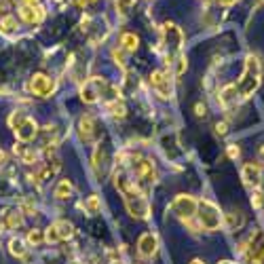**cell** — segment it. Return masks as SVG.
Wrapping results in <instances>:
<instances>
[{
    "instance_id": "cell-16",
    "label": "cell",
    "mask_w": 264,
    "mask_h": 264,
    "mask_svg": "<svg viewBox=\"0 0 264 264\" xmlns=\"http://www.w3.org/2000/svg\"><path fill=\"white\" fill-rule=\"evenodd\" d=\"M241 178H243V184H245V186L258 190L260 184H262V167H260V163H258V161L245 163L243 169H241Z\"/></svg>"
},
{
    "instance_id": "cell-14",
    "label": "cell",
    "mask_w": 264,
    "mask_h": 264,
    "mask_svg": "<svg viewBox=\"0 0 264 264\" xmlns=\"http://www.w3.org/2000/svg\"><path fill=\"white\" fill-rule=\"evenodd\" d=\"M78 129H81V140L85 144H93L100 140V125H98V118L93 114H83L81 121H78Z\"/></svg>"
},
{
    "instance_id": "cell-3",
    "label": "cell",
    "mask_w": 264,
    "mask_h": 264,
    "mask_svg": "<svg viewBox=\"0 0 264 264\" xmlns=\"http://www.w3.org/2000/svg\"><path fill=\"white\" fill-rule=\"evenodd\" d=\"M81 100L85 104H95V102H104L108 104L112 100H118V89L114 85H110L108 81H104V78H89L83 89H81Z\"/></svg>"
},
{
    "instance_id": "cell-34",
    "label": "cell",
    "mask_w": 264,
    "mask_h": 264,
    "mask_svg": "<svg viewBox=\"0 0 264 264\" xmlns=\"http://www.w3.org/2000/svg\"><path fill=\"white\" fill-rule=\"evenodd\" d=\"M218 2H220L222 6H233V4L237 2V0H218Z\"/></svg>"
},
{
    "instance_id": "cell-18",
    "label": "cell",
    "mask_w": 264,
    "mask_h": 264,
    "mask_svg": "<svg viewBox=\"0 0 264 264\" xmlns=\"http://www.w3.org/2000/svg\"><path fill=\"white\" fill-rule=\"evenodd\" d=\"M19 23H17V17L13 13H9L6 9H0V34L2 36H13L17 32Z\"/></svg>"
},
{
    "instance_id": "cell-19",
    "label": "cell",
    "mask_w": 264,
    "mask_h": 264,
    "mask_svg": "<svg viewBox=\"0 0 264 264\" xmlns=\"http://www.w3.org/2000/svg\"><path fill=\"white\" fill-rule=\"evenodd\" d=\"M13 153L17 155V158L21 163H26V165H34L36 161H38V153L34 148H30V146H26L23 142H19V144H15V148H13Z\"/></svg>"
},
{
    "instance_id": "cell-11",
    "label": "cell",
    "mask_w": 264,
    "mask_h": 264,
    "mask_svg": "<svg viewBox=\"0 0 264 264\" xmlns=\"http://www.w3.org/2000/svg\"><path fill=\"white\" fill-rule=\"evenodd\" d=\"M150 87L155 89V93L161 100H169L173 95V85H171V76L167 70H155L150 74Z\"/></svg>"
},
{
    "instance_id": "cell-35",
    "label": "cell",
    "mask_w": 264,
    "mask_h": 264,
    "mask_svg": "<svg viewBox=\"0 0 264 264\" xmlns=\"http://www.w3.org/2000/svg\"><path fill=\"white\" fill-rule=\"evenodd\" d=\"M258 158H260V163H264V144H262L260 150H258Z\"/></svg>"
},
{
    "instance_id": "cell-21",
    "label": "cell",
    "mask_w": 264,
    "mask_h": 264,
    "mask_svg": "<svg viewBox=\"0 0 264 264\" xmlns=\"http://www.w3.org/2000/svg\"><path fill=\"white\" fill-rule=\"evenodd\" d=\"M121 45H123V49L125 51H138V47H140V38L138 34H133V32H123L121 34Z\"/></svg>"
},
{
    "instance_id": "cell-30",
    "label": "cell",
    "mask_w": 264,
    "mask_h": 264,
    "mask_svg": "<svg viewBox=\"0 0 264 264\" xmlns=\"http://www.w3.org/2000/svg\"><path fill=\"white\" fill-rule=\"evenodd\" d=\"M98 0H76V6H81V9H89V6H93Z\"/></svg>"
},
{
    "instance_id": "cell-12",
    "label": "cell",
    "mask_w": 264,
    "mask_h": 264,
    "mask_svg": "<svg viewBox=\"0 0 264 264\" xmlns=\"http://www.w3.org/2000/svg\"><path fill=\"white\" fill-rule=\"evenodd\" d=\"M74 235V226L68 220H57L53 222L45 233V241L47 243H59V241H68V239Z\"/></svg>"
},
{
    "instance_id": "cell-6",
    "label": "cell",
    "mask_w": 264,
    "mask_h": 264,
    "mask_svg": "<svg viewBox=\"0 0 264 264\" xmlns=\"http://www.w3.org/2000/svg\"><path fill=\"white\" fill-rule=\"evenodd\" d=\"M163 45L167 49V63L173 66V61L182 55V45H184V32L171 21L163 23Z\"/></svg>"
},
{
    "instance_id": "cell-25",
    "label": "cell",
    "mask_w": 264,
    "mask_h": 264,
    "mask_svg": "<svg viewBox=\"0 0 264 264\" xmlns=\"http://www.w3.org/2000/svg\"><path fill=\"white\" fill-rule=\"evenodd\" d=\"M243 222H245V218H243L241 211H230V213H228V228H230V230L241 228Z\"/></svg>"
},
{
    "instance_id": "cell-28",
    "label": "cell",
    "mask_w": 264,
    "mask_h": 264,
    "mask_svg": "<svg viewBox=\"0 0 264 264\" xmlns=\"http://www.w3.org/2000/svg\"><path fill=\"white\" fill-rule=\"evenodd\" d=\"M133 4H135V0H116V11L121 15H127L133 9Z\"/></svg>"
},
{
    "instance_id": "cell-20",
    "label": "cell",
    "mask_w": 264,
    "mask_h": 264,
    "mask_svg": "<svg viewBox=\"0 0 264 264\" xmlns=\"http://www.w3.org/2000/svg\"><path fill=\"white\" fill-rule=\"evenodd\" d=\"M106 110L110 112V116H114V118H125L127 116V106H125V102L123 100H112L106 104Z\"/></svg>"
},
{
    "instance_id": "cell-13",
    "label": "cell",
    "mask_w": 264,
    "mask_h": 264,
    "mask_svg": "<svg viewBox=\"0 0 264 264\" xmlns=\"http://www.w3.org/2000/svg\"><path fill=\"white\" fill-rule=\"evenodd\" d=\"M131 169H133V175L138 180V184H153L157 182V167L155 163L150 161V158H138V161H133L131 165Z\"/></svg>"
},
{
    "instance_id": "cell-24",
    "label": "cell",
    "mask_w": 264,
    "mask_h": 264,
    "mask_svg": "<svg viewBox=\"0 0 264 264\" xmlns=\"http://www.w3.org/2000/svg\"><path fill=\"white\" fill-rule=\"evenodd\" d=\"M70 193H72V182L70 180H61L53 195H55V199H59V201H66V199L70 197Z\"/></svg>"
},
{
    "instance_id": "cell-5",
    "label": "cell",
    "mask_w": 264,
    "mask_h": 264,
    "mask_svg": "<svg viewBox=\"0 0 264 264\" xmlns=\"http://www.w3.org/2000/svg\"><path fill=\"white\" fill-rule=\"evenodd\" d=\"M239 252L243 254L247 264H264V233L262 230H254L241 243H239Z\"/></svg>"
},
{
    "instance_id": "cell-10",
    "label": "cell",
    "mask_w": 264,
    "mask_h": 264,
    "mask_svg": "<svg viewBox=\"0 0 264 264\" xmlns=\"http://www.w3.org/2000/svg\"><path fill=\"white\" fill-rule=\"evenodd\" d=\"M55 87H57L55 78L49 74H43V72H36L28 81V91L34 95V98H51Z\"/></svg>"
},
{
    "instance_id": "cell-36",
    "label": "cell",
    "mask_w": 264,
    "mask_h": 264,
    "mask_svg": "<svg viewBox=\"0 0 264 264\" xmlns=\"http://www.w3.org/2000/svg\"><path fill=\"white\" fill-rule=\"evenodd\" d=\"M2 163H6V155L0 150V165H2Z\"/></svg>"
},
{
    "instance_id": "cell-1",
    "label": "cell",
    "mask_w": 264,
    "mask_h": 264,
    "mask_svg": "<svg viewBox=\"0 0 264 264\" xmlns=\"http://www.w3.org/2000/svg\"><path fill=\"white\" fill-rule=\"evenodd\" d=\"M114 188L121 193L123 201L127 205V211H129L133 218L138 220H146L150 215V203L144 190L138 182H135L129 173H127V163H116V171H114Z\"/></svg>"
},
{
    "instance_id": "cell-40",
    "label": "cell",
    "mask_w": 264,
    "mask_h": 264,
    "mask_svg": "<svg viewBox=\"0 0 264 264\" xmlns=\"http://www.w3.org/2000/svg\"><path fill=\"white\" fill-rule=\"evenodd\" d=\"M260 4H264V0H256V6H260Z\"/></svg>"
},
{
    "instance_id": "cell-38",
    "label": "cell",
    "mask_w": 264,
    "mask_h": 264,
    "mask_svg": "<svg viewBox=\"0 0 264 264\" xmlns=\"http://www.w3.org/2000/svg\"><path fill=\"white\" fill-rule=\"evenodd\" d=\"M218 264H237V262H230V260H222V262H218Z\"/></svg>"
},
{
    "instance_id": "cell-32",
    "label": "cell",
    "mask_w": 264,
    "mask_h": 264,
    "mask_svg": "<svg viewBox=\"0 0 264 264\" xmlns=\"http://www.w3.org/2000/svg\"><path fill=\"white\" fill-rule=\"evenodd\" d=\"M197 116H205V106H203V104H197Z\"/></svg>"
},
{
    "instance_id": "cell-39",
    "label": "cell",
    "mask_w": 264,
    "mask_h": 264,
    "mask_svg": "<svg viewBox=\"0 0 264 264\" xmlns=\"http://www.w3.org/2000/svg\"><path fill=\"white\" fill-rule=\"evenodd\" d=\"M4 230V220H0V233H2Z\"/></svg>"
},
{
    "instance_id": "cell-23",
    "label": "cell",
    "mask_w": 264,
    "mask_h": 264,
    "mask_svg": "<svg viewBox=\"0 0 264 264\" xmlns=\"http://www.w3.org/2000/svg\"><path fill=\"white\" fill-rule=\"evenodd\" d=\"M9 252L19 260L28 258V250H26V245H23L21 239H11V241H9Z\"/></svg>"
},
{
    "instance_id": "cell-17",
    "label": "cell",
    "mask_w": 264,
    "mask_h": 264,
    "mask_svg": "<svg viewBox=\"0 0 264 264\" xmlns=\"http://www.w3.org/2000/svg\"><path fill=\"white\" fill-rule=\"evenodd\" d=\"M138 252L142 258H153L158 252V237L155 233H144L138 239Z\"/></svg>"
},
{
    "instance_id": "cell-4",
    "label": "cell",
    "mask_w": 264,
    "mask_h": 264,
    "mask_svg": "<svg viewBox=\"0 0 264 264\" xmlns=\"http://www.w3.org/2000/svg\"><path fill=\"white\" fill-rule=\"evenodd\" d=\"M9 125H11V129L15 133V138H17L19 142L23 144H28L32 142L38 135V125L36 121L32 116H28L23 110H15L11 118H9Z\"/></svg>"
},
{
    "instance_id": "cell-8",
    "label": "cell",
    "mask_w": 264,
    "mask_h": 264,
    "mask_svg": "<svg viewBox=\"0 0 264 264\" xmlns=\"http://www.w3.org/2000/svg\"><path fill=\"white\" fill-rule=\"evenodd\" d=\"M197 203L199 201L195 197H190V195H178L173 199V203H171V211L178 215L184 224H188L190 230H195V233H197V226L193 224V218L197 215Z\"/></svg>"
},
{
    "instance_id": "cell-9",
    "label": "cell",
    "mask_w": 264,
    "mask_h": 264,
    "mask_svg": "<svg viewBox=\"0 0 264 264\" xmlns=\"http://www.w3.org/2000/svg\"><path fill=\"white\" fill-rule=\"evenodd\" d=\"M19 17L28 26H41L45 19V6L41 4V0H19Z\"/></svg>"
},
{
    "instance_id": "cell-27",
    "label": "cell",
    "mask_w": 264,
    "mask_h": 264,
    "mask_svg": "<svg viewBox=\"0 0 264 264\" xmlns=\"http://www.w3.org/2000/svg\"><path fill=\"white\" fill-rule=\"evenodd\" d=\"M28 241L32 245H41V243H45V233H43L41 228H32L30 233H28Z\"/></svg>"
},
{
    "instance_id": "cell-7",
    "label": "cell",
    "mask_w": 264,
    "mask_h": 264,
    "mask_svg": "<svg viewBox=\"0 0 264 264\" xmlns=\"http://www.w3.org/2000/svg\"><path fill=\"white\" fill-rule=\"evenodd\" d=\"M195 218L199 220L203 230L213 233V230H218L220 224H222V211H220L218 205L210 201V199H201V201L197 203V215Z\"/></svg>"
},
{
    "instance_id": "cell-22",
    "label": "cell",
    "mask_w": 264,
    "mask_h": 264,
    "mask_svg": "<svg viewBox=\"0 0 264 264\" xmlns=\"http://www.w3.org/2000/svg\"><path fill=\"white\" fill-rule=\"evenodd\" d=\"M4 228H9V230H15V228H19L21 226V222H23V218H21V211H17V210H11L9 213H4Z\"/></svg>"
},
{
    "instance_id": "cell-26",
    "label": "cell",
    "mask_w": 264,
    "mask_h": 264,
    "mask_svg": "<svg viewBox=\"0 0 264 264\" xmlns=\"http://www.w3.org/2000/svg\"><path fill=\"white\" fill-rule=\"evenodd\" d=\"M85 210L89 211V213H98V211L102 210V201H100V197H98V195H91V197L85 201Z\"/></svg>"
},
{
    "instance_id": "cell-29",
    "label": "cell",
    "mask_w": 264,
    "mask_h": 264,
    "mask_svg": "<svg viewBox=\"0 0 264 264\" xmlns=\"http://www.w3.org/2000/svg\"><path fill=\"white\" fill-rule=\"evenodd\" d=\"M173 63H175V76H182L184 72H186V66H188V63H186V57H184V55H180V57L175 59Z\"/></svg>"
},
{
    "instance_id": "cell-15",
    "label": "cell",
    "mask_w": 264,
    "mask_h": 264,
    "mask_svg": "<svg viewBox=\"0 0 264 264\" xmlns=\"http://www.w3.org/2000/svg\"><path fill=\"white\" fill-rule=\"evenodd\" d=\"M93 171L98 178H104L110 171V153L108 146H104V144H98V148L93 153Z\"/></svg>"
},
{
    "instance_id": "cell-31",
    "label": "cell",
    "mask_w": 264,
    "mask_h": 264,
    "mask_svg": "<svg viewBox=\"0 0 264 264\" xmlns=\"http://www.w3.org/2000/svg\"><path fill=\"white\" fill-rule=\"evenodd\" d=\"M228 157L230 158H237L239 157V148L235 146V144H230V146H228Z\"/></svg>"
},
{
    "instance_id": "cell-2",
    "label": "cell",
    "mask_w": 264,
    "mask_h": 264,
    "mask_svg": "<svg viewBox=\"0 0 264 264\" xmlns=\"http://www.w3.org/2000/svg\"><path fill=\"white\" fill-rule=\"evenodd\" d=\"M262 83V61L258 55L250 53L245 57V68H243V74L239 78V83L233 85V91L239 100H245V98H252V95L258 91V87Z\"/></svg>"
},
{
    "instance_id": "cell-37",
    "label": "cell",
    "mask_w": 264,
    "mask_h": 264,
    "mask_svg": "<svg viewBox=\"0 0 264 264\" xmlns=\"http://www.w3.org/2000/svg\"><path fill=\"white\" fill-rule=\"evenodd\" d=\"M190 264H205V262H203V260H199V258H195V260L190 262Z\"/></svg>"
},
{
    "instance_id": "cell-33",
    "label": "cell",
    "mask_w": 264,
    "mask_h": 264,
    "mask_svg": "<svg viewBox=\"0 0 264 264\" xmlns=\"http://www.w3.org/2000/svg\"><path fill=\"white\" fill-rule=\"evenodd\" d=\"M215 129H218L220 135H224V133H226V123H218V125H215Z\"/></svg>"
}]
</instances>
